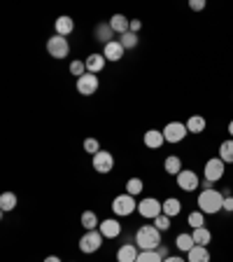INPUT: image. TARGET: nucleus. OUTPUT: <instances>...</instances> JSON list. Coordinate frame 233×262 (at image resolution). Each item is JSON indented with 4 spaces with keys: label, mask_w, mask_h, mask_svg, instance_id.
<instances>
[{
    "label": "nucleus",
    "mask_w": 233,
    "mask_h": 262,
    "mask_svg": "<svg viewBox=\"0 0 233 262\" xmlns=\"http://www.w3.org/2000/svg\"><path fill=\"white\" fill-rule=\"evenodd\" d=\"M198 211L205 215H215V213L224 211V194L219 190H203L198 194Z\"/></svg>",
    "instance_id": "1"
},
{
    "label": "nucleus",
    "mask_w": 233,
    "mask_h": 262,
    "mask_svg": "<svg viewBox=\"0 0 233 262\" xmlns=\"http://www.w3.org/2000/svg\"><path fill=\"white\" fill-rule=\"evenodd\" d=\"M136 246L140 251H157L161 246V232L154 225H142L136 232Z\"/></svg>",
    "instance_id": "2"
},
{
    "label": "nucleus",
    "mask_w": 233,
    "mask_h": 262,
    "mask_svg": "<svg viewBox=\"0 0 233 262\" xmlns=\"http://www.w3.org/2000/svg\"><path fill=\"white\" fill-rule=\"evenodd\" d=\"M47 52L51 59H65V56L70 54V42H68V38L54 33V35L47 40Z\"/></svg>",
    "instance_id": "3"
},
{
    "label": "nucleus",
    "mask_w": 233,
    "mask_h": 262,
    "mask_svg": "<svg viewBox=\"0 0 233 262\" xmlns=\"http://www.w3.org/2000/svg\"><path fill=\"white\" fill-rule=\"evenodd\" d=\"M103 239L105 236L100 234V229H91V232H87V234L80 239V251L82 253H96L100 246H103Z\"/></svg>",
    "instance_id": "4"
},
{
    "label": "nucleus",
    "mask_w": 233,
    "mask_h": 262,
    "mask_svg": "<svg viewBox=\"0 0 233 262\" xmlns=\"http://www.w3.org/2000/svg\"><path fill=\"white\" fill-rule=\"evenodd\" d=\"M187 134H189V129H187V124H182V122H168V124L163 126V138H166V143H182L187 138Z\"/></svg>",
    "instance_id": "5"
},
{
    "label": "nucleus",
    "mask_w": 233,
    "mask_h": 262,
    "mask_svg": "<svg viewBox=\"0 0 233 262\" xmlns=\"http://www.w3.org/2000/svg\"><path fill=\"white\" fill-rule=\"evenodd\" d=\"M138 213H140L142 218H159L163 213V204L159 202V199H154V196H145L140 204H138Z\"/></svg>",
    "instance_id": "6"
},
{
    "label": "nucleus",
    "mask_w": 233,
    "mask_h": 262,
    "mask_svg": "<svg viewBox=\"0 0 233 262\" xmlns=\"http://www.w3.org/2000/svg\"><path fill=\"white\" fill-rule=\"evenodd\" d=\"M224 173H226V164L222 162L219 157H212L205 162V169H203V176H205V180H210V183H215V180H222Z\"/></svg>",
    "instance_id": "7"
},
{
    "label": "nucleus",
    "mask_w": 233,
    "mask_h": 262,
    "mask_svg": "<svg viewBox=\"0 0 233 262\" xmlns=\"http://www.w3.org/2000/svg\"><path fill=\"white\" fill-rule=\"evenodd\" d=\"M112 211L117 213V215H131L133 211H138V204L131 194H119V196H114Z\"/></svg>",
    "instance_id": "8"
},
{
    "label": "nucleus",
    "mask_w": 233,
    "mask_h": 262,
    "mask_svg": "<svg viewBox=\"0 0 233 262\" xmlns=\"http://www.w3.org/2000/svg\"><path fill=\"white\" fill-rule=\"evenodd\" d=\"M98 75H93V73H87V75L77 77V92L82 94V96H91V94H96L98 89Z\"/></svg>",
    "instance_id": "9"
},
{
    "label": "nucleus",
    "mask_w": 233,
    "mask_h": 262,
    "mask_svg": "<svg viewBox=\"0 0 233 262\" xmlns=\"http://www.w3.org/2000/svg\"><path fill=\"white\" fill-rule=\"evenodd\" d=\"M91 164L98 173H110V171L114 169V157H112V152H108V150H100L98 155H93Z\"/></svg>",
    "instance_id": "10"
},
{
    "label": "nucleus",
    "mask_w": 233,
    "mask_h": 262,
    "mask_svg": "<svg viewBox=\"0 0 233 262\" xmlns=\"http://www.w3.org/2000/svg\"><path fill=\"white\" fill-rule=\"evenodd\" d=\"M177 187L185 192H194L198 187V176L189 169H182V173L177 176Z\"/></svg>",
    "instance_id": "11"
},
{
    "label": "nucleus",
    "mask_w": 233,
    "mask_h": 262,
    "mask_svg": "<svg viewBox=\"0 0 233 262\" xmlns=\"http://www.w3.org/2000/svg\"><path fill=\"white\" fill-rule=\"evenodd\" d=\"M98 229H100V234H103L105 239H117V236L121 234V225H119V220H114V218L103 220Z\"/></svg>",
    "instance_id": "12"
},
{
    "label": "nucleus",
    "mask_w": 233,
    "mask_h": 262,
    "mask_svg": "<svg viewBox=\"0 0 233 262\" xmlns=\"http://www.w3.org/2000/svg\"><path fill=\"white\" fill-rule=\"evenodd\" d=\"M124 52L126 49H124V45H121L119 40H112V42H108L103 47V56L108 61H119L121 56H124Z\"/></svg>",
    "instance_id": "13"
},
{
    "label": "nucleus",
    "mask_w": 233,
    "mask_h": 262,
    "mask_svg": "<svg viewBox=\"0 0 233 262\" xmlns=\"http://www.w3.org/2000/svg\"><path fill=\"white\" fill-rule=\"evenodd\" d=\"M145 145L149 147V150H159V147L166 143V138H163V131H159V129H149V131H145Z\"/></svg>",
    "instance_id": "14"
},
{
    "label": "nucleus",
    "mask_w": 233,
    "mask_h": 262,
    "mask_svg": "<svg viewBox=\"0 0 233 262\" xmlns=\"http://www.w3.org/2000/svg\"><path fill=\"white\" fill-rule=\"evenodd\" d=\"M138 255H140V253H138L136 244H124L119 251H117V262H136Z\"/></svg>",
    "instance_id": "15"
},
{
    "label": "nucleus",
    "mask_w": 233,
    "mask_h": 262,
    "mask_svg": "<svg viewBox=\"0 0 233 262\" xmlns=\"http://www.w3.org/2000/svg\"><path fill=\"white\" fill-rule=\"evenodd\" d=\"M54 31H56V35H70L72 31H75V21H72L68 14H63V16H59L56 19V24H54Z\"/></svg>",
    "instance_id": "16"
},
{
    "label": "nucleus",
    "mask_w": 233,
    "mask_h": 262,
    "mask_svg": "<svg viewBox=\"0 0 233 262\" xmlns=\"http://www.w3.org/2000/svg\"><path fill=\"white\" fill-rule=\"evenodd\" d=\"M187 262H210L208 246H194V248L187 253Z\"/></svg>",
    "instance_id": "17"
},
{
    "label": "nucleus",
    "mask_w": 233,
    "mask_h": 262,
    "mask_svg": "<svg viewBox=\"0 0 233 262\" xmlns=\"http://www.w3.org/2000/svg\"><path fill=\"white\" fill-rule=\"evenodd\" d=\"M105 56L103 54H89V59L84 61V63H87V73H93V75H96V73H100L105 68Z\"/></svg>",
    "instance_id": "18"
},
{
    "label": "nucleus",
    "mask_w": 233,
    "mask_h": 262,
    "mask_svg": "<svg viewBox=\"0 0 233 262\" xmlns=\"http://www.w3.org/2000/svg\"><path fill=\"white\" fill-rule=\"evenodd\" d=\"M163 169H166V173L177 178V176L182 173V159H179L177 155H170V157H166V162H163Z\"/></svg>",
    "instance_id": "19"
},
{
    "label": "nucleus",
    "mask_w": 233,
    "mask_h": 262,
    "mask_svg": "<svg viewBox=\"0 0 233 262\" xmlns=\"http://www.w3.org/2000/svg\"><path fill=\"white\" fill-rule=\"evenodd\" d=\"M112 38H114L112 26H110V24H98L96 26V40L98 42H103V47H105L108 42H112Z\"/></svg>",
    "instance_id": "20"
},
{
    "label": "nucleus",
    "mask_w": 233,
    "mask_h": 262,
    "mask_svg": "<svg viewBox=\"0 0 233 262\" xmlns=\"http://www.w3.org/2000/svg\"><path fill=\"white\" fill-rule=\"evenodd\" d=\"M110 26H112V31L114 33H128V28H131V19H126L124 14H114L112 19H110Z\"/></svg>",
    "instance_id": "21"
},
{
    "label": "nucleus",
    "mask_w": 233,
    "mask_h": 262,
    "mask_svg": "<svg viewBox=\"0 0 233 262\" xmlns=\"http://www.w3.org/2000/svg\"><path fill=\"white\" fill-rule=\"evenodd\" d=\"M208 126L205 117H201V115H191L189 120H187V129H189V134H203Z\"/></svg>",
    "instance_id": "22"
},
{
    "label": "nucleus",
    "mask_w": 233,
    "mask_h": 262,
    "mask_svg": "<svg viewBox=\"0 0 233 262\" xmlns=\"http://www.w3.org/2000/svg\"><path fill=\"white\" fill-rule=\"evenodd\" d=\"M163 213H166L168 218H175V215H179V213H182V204H179V199H175V196H168V199L163 202Z\"/></svg>",
    "instance_id": "23"
},
{
    "label": "nucleus",
    "mask_w": 233,
    "mask_h": 262,
    "mask_svg": "<svg viewBox=\"0 0 233 262\" xmlns=\"http://www.w3.org/2000/svg\"><path fill=\"white\" fill-rule=\"evenodd\" d=\"M191 236H194V241H196V246H208L212 241V232L208 227H198V229H194L191 232Z\"/></svg>",
    "instance_id": "24"
},
{
    "label": "nucleus",
    "mask_w": 233,
    "mask_h": 262,
    "mask_svg": "<svg viewBox=\"0 0 233 262\" xmlns=\"http://www.w3.org/2000/svg\"><path fill=\"white\" fill-rule=\"evenodd\" d=\"M16 204H19V199H16L14 192H3V194H0V208H3L5 213L7 211H14Z\"/></svg>",
    "instance_id": "25"
},
{
    "label": "nucleus",
    "mask_w": 233,
    "mask_h": 262,
    "mask_svg": "<svg viewBox=\"0 0 233 262\" xmlns=\"http://www.w3.org/2000/svg\"><path fill=\"white\" fill-rule=\"evenodd\" d=\"M175 246H177L182 253H189L191 248L196 246V241H194V236L191 234H177L175 236Z\"/></svg>",
    "instance_id": "26"
},
{
    "label": "nucleus",
    "mask_w": 233,
    "mask_h": 262,
    "mask_svg": "<svg viewBox=\"0 0 233 262\" xmlns=\"http://www.w3.org/2000/svg\"><path fill=\"white\" fill-rule=\"evenodd\" d=\"M219 159L224 164H233V138H228L219 145Z\"/></svg>",
    "instance_id": "27"
},
{
    "label": "nucleus",
    "mask_w": 233,
    "mask_h": 262,
    "mask_svg": "<svg viewBox=\"0 0 233 262\" xmlns=\"http://www.w3.org/2000/svg\"><path fill=\"white\" fill-rule=\"evenodd\" d=\"M82 227L87 229V232H91V229L100 227V223H98V215L93 211H84L82 213Z\"/></svg>",
    "instance_id": "28"
},
{
    "label": "nucleus",
    "mask_w": 233,
    "mask_h": 262,
    "mask_svg": "<svg viewBox=\"0 0 233 262\" xmlns=\"http://www.w3.org/2000/svg\"><path fill=\"white\" fill-rule=\"evenodd\" d=\"M187 223H189V227H191V229L205 227V213H201V211L189 213V218H187Z\"/></svg>",
    "instance_id": "29"
},
{
    "label": "nucleus",
    "mask_w": 233,
    "mask_h": 262,
    "mask_svg": "<svg viewBox=\"0 0 233 262\" xmlns=\"http://www.w3.org/2000/svg\"><path fill=\"white\" fill-rule=\"evenodd\" d=\"M142 187H145V183H142L140 178H131L128 183H126V194L136 196V194H140L142 192Z\"/></svg>",
    "instance_id": "30"
},
{
    "label": "nucleus",
    "mask_w": 233,
    "mask_h": 262,
    "mask_svg": "<svg viewBox=\"0 0 233 262\" xmlns=\"http://www.w3.org/2000/svg\"><path fill=\"white\" fill-rule=\"evenodd\" d=\"M119 42L124 45V49H133V47H138V33H124L119 38Z\"/></svg>",
    "instance_id": "31"
},
{
    "label": "nucleus",
    "mask_w": 233,
    "mask_h": 262,
    "mask_svg": "<svg viewBox=\"0 0 233 262\" xmlns=\"http://www.w3.org/2000/svg\"><path fill=\"white\" fill-rule=\"evenodd\" d=\"M136 262H163V257L157 251H140Z\"/></svg>",
    "instance_id": "32"
},
{
    "label": "nucleus",
    "mask_w": 233,
    "mask_h": 262,
    "mask_svg": "<svg viewBox=\"0 0 233 262\" xmlns=\"http://www.w3.org/2000/svg\"><path fill=\"white\" fill-rule=\"evenodd\" d=\"M154 227H157L159 232H168L170 229V218L166 215V213H161L159 218H154Z\"/></svg>",
    "instance_id": "33"
},
{
    "label": "nucleus",
    "mask_w": 233,
    "mask_h": 262,
    "mask_svg": "<svg viewBox=\"0 0 233 262\" xmlns=\"http://www.w3.org/2000/svg\"><path fill=\"white\" fill-rule=\"evenodd\" d=\"M70 73H72V75H77V77L87 75V63H84V61H72V63H70Z\"/></svg>",
    "instance_id": "34"
},
{
    "label": "nucleus",
    "mask_w": 233,
    "mask_h": 262,
    "mask_svg": "<svg viewBox=\"0 0 233 262\" xmlns=\"http://www.w3.org/2000/svg\"><path fill=\"white\" fill-rule=\"evenodd\" d=\"M84 150H87L89 155H98L100 152V143H98L96 138H87V141H84Z\"/></svg>",
    "instance_id": "35"
},
{
    "label": "nucleus",
    "mask_w": 233,
    "mask_h": 262,
    "mask_svg": "<svg viewBox=\"0 0 233 262\" xmlns=\"http://www.w3.org/2000/svg\"><path fill=\"white\" fill-rule=\"evenodd\" d=\"M189 7H191L194 12H203V10H205V0H191Z\"/></svg>",
    "instance_id": "36"
},
{
    "label": "nucleus",
    "mask_w": 233,
    "mask_h": 262,
    "mask_svg": "<svg viewBox=\"0 0 233 262\" xmlns=\"http://www.w3.org/2000/svg\"><path fill=\"white\" fill-rule=\"evenodd\" d=\"M140 28H142V21H138V19H131V28H128L131 33H138Z\"/></svg>",
    "instance_id": "37"
},
{
    "label": "nucleus",
    "mask_w": 233,
    "mask_h": 262,
    "mask_svg": "<svg viewBox=\"0 0 233 262\" xmlns=\"http://www.w3.org/2000/svg\"><path fill=\"white\" fill-rule=\"evenodd\" d=\"M224 211L233 213V196H226V199H224Z\"/></svg>",
    "instance_id": "38"
},
{
    "label": "nucleus",
    "mask_w": 233,
    "mask_h": 262,
    "mask_svg": "<svg viewBox=\"0 0 233 262\" xmlns=\"http://www.w3.org/2000/svg\"><path fill=\"white\" fill-rule=\"evenodd\" d=\"M157 253H159V255H161L163 257V260H166V257H170V253H168V246H159V248H157Z\"/></svg>",
    "instance_id": "39"
},
{
    "label": "nucleus",
    "mask_w": 233,
    "mask_h": 262,
    "mask_svg": "<svg viewBox=\"0 0 233 262\" xmlns=\"http://www.w3.org/2000/svg\"><path fill=\"white\" fill-rule=\"evenodd\" d=\"M163 262H187V260H182V257L179 255H170V257H166V260Z\"/></svg>",
    "instance_id": "40"
},
{
    "label": "nucleus",
    "mask_w": 233,
    "mask_h": 262,
    "mask_svg": "<svg viewBox=\"0 0 233 262\" xmlns=\"http://www.w3.org/2000/svg\"><path fill=\"white\" fill-rule=\"evenodd\" d=\"M44 262H61V257H56V255H49V257H44Z\"/></svg>",
    "instance_id": "41"
},
{
    "label": "nucleus",
    "mask_w": 233,
    "mask_h": 262,
    "mask_svg": "<svg viewBox=\"0 0 233 262\" xmlns=\"http://www.w3.org/2000/svg\"><path fill=\"white\" fill-rule=\"evenodd\" d=\"M222 194H224V199H226V196H233V194H231V187H224Z\"/></svg>",
    "instance_id": "42"
},
{
    "label": "nucleus",
    "mask_w": 233,
    "mask_h": 262,
    "mask_svg": "<svg viewBox=\"0 0 233 262\" xmlns=\"http://www.w3.org/2000/svg\"><path fill=\"white\" fill-rule=\"evenodd\" d=\"M228 136H231V138H233V120H231V122H228Z\"/></svg>",
    "instance_id": "43"
}]
</instances>
